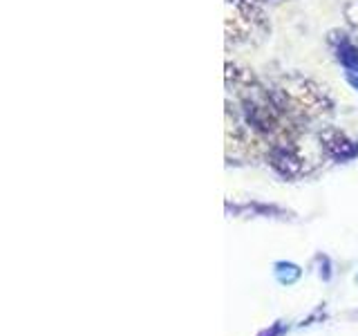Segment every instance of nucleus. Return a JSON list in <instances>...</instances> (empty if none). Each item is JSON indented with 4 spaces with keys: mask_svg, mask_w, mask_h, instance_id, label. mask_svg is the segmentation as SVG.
I'll list each match as a JSON object with an SVG mask.
<instances>
[{
    "mask_svg": "<svg viewBox=\"0 0 358 336\" xmlns=\"http://www.w3.org/2000/svg\"><path fill=\"white\" fill-rule=\"evenodd\" d=\"M271 97L278 108L296 123L327 117L334 110V99L320 83L302 74H285L275 81Z\"/></svg>",
    "mask_w": 358,
    "mask_h": 336,
    "instance_id": "f257e3e1",
    "label": "nucleus"
},
{
    "mask_svg": "<svg viewBox=\"0 0 358 336\" xmlns=\"http://www.w3.org/2000/svg\"><path fill=\"white\" fill-rule=\"evenodd\" d=\"M224 31L229 45H255L271 34V22L255 0H224Z\"/></svg>",
    "mask_w": 358,
    "mask_h": 336,
    "instance_id": "f03ea898",
    "label": "nucleus"
},
{
    "mask_svg": "<svg viewBox=\"0 0 358 336\" xmlns=\"http://www.w3.org/2000/svg\"><path fill=\"white\" fill-rule=\"evenodd\" d=\"M266 164L285 179H298L307 173V155L302 153L298 141L271 144L264 153Z\"/></svg>",
    "mask_w": 358,
    "mask_h": 336,
    "instance_id": "7ed1b4c3",
    "label": "nucleus"
},
{
    "mask_svg": "<svg viewBox=\"0 0 358 336\" xmlns=\"http://www.w3.org/2000/svg\"><path fill=\"white\" fill-rule=\"evenodd\" d=\"M320 150L334 162H350L358 157V139L336 126H324L318 132Z\"/></svg>",
    "mask_w": 358,
    "mask_h": 336,
    "instance_id": "20e7f679",
    "label": "nucleus"
},
{
    "mask_svg": "<svg viewBox=\"0 0 358 336\" xmlns=\"http://www.w3.org/2000/svg\"><path fill=\"white\" fill-rule=\"evenodd\" d=\"M327 45L345 74H358V45L343 29H331L327 34Z\"/></svg>",
    "mask_w": 358,
    "mask_h": 336,
    "instance_id": "39448f33",
    "label": "nucleus"
},
{
    "mask_svg": "<svg viewBox=\"0 0 358 336\" xmlns=\"http://www.w3.org/2000/svg\"><path fill=\"white\" fill-rule=\"evenodd\" d=\"M224 78H227V88H233L235 92H244V90H251L255 85H260L262 81L255 76L253 70L249 67H242L238 63H231L227 61V67H224Z\"/></svg>",
    "mask_w": 358,
    "mask_h": 336,
    "instance_id": "423d86ee",
    "label": "nucleus"
},
{
    "mask_svg": "<svg viewBox=\"0 0 358 336\" xmlns=\"http://www.w3.org/2000/svg\"><path fill=\"white\" fill-rule=\"evenodd\" d=\"M343 16L350 22V27H354L358 31V0H347L343 7Z\"/></svg>",
    "mask_w": 358,
    "mask_h": 336,
    "instance_id": "0eeeda50",
    "label": "nucleus"
},
{
    "mask_svg": "<svg viewBox=\"0 0 358 336\" xmlns=\"http://www.w3.org/2000/svg\"><path fill=\"white\" fill-rule=\"evenodd\" d=\"M345 78H347V83H350L358 92V74H345Z\"/></svg>",
    "mask_w": 358,
    "mask_h": 336,
    "instance_id": "6e6552de",
    "label": "nucleus"
},
{
    "mask_svg": "<svg viewBox=\"0 0 358 336\" xmlns=\"http://www.w3.org/2000/svg\"><path fill=\"white\" fill-rule=\"evenodd\" d=\"M255 3H266V0H255Z\"/></svg>",
    "mask_w": 358,
    "mask_h": 336,
    "instance_id": "1a4fd4ad",
    "label": "nucleus"
}]
</instances>
